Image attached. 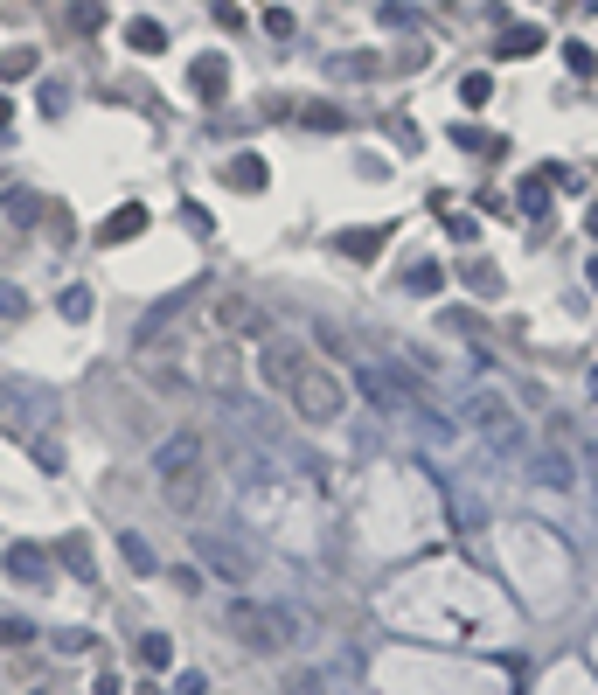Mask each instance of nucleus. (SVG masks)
I'll use <instances>...</instances> for the list:
<instances>
[{"label":"nucleus","instance_id":"1","mask_svg":"<svg viewBox=\"0 0 598 695\" xmlns=\"http://www.w3.org/2000/svg\"><path fill=\"white\" fill-rule=\"evenodd\" d=\"M153 480L167 494V508L181 522H195L209 508V452H202V431H167L153 445Z\"/></svg>","mask_w":598,"mask_h":695},{"label":"nucleus","instance_id":"2","mask_svg":"<svg viewBox=\"0 0 598 695\" xmlns=\"http://www.w3.org/2000/svg\"><path fill=\"white\" fill-rule=\"evenodd\" d=\"M230 633L251 654H286V647H299L306 626H299L293 605H230Z\"/></svg>","mask_w":598,"mask_h":695},{"label":"nucleus","instance_id":"3","mask_svg":"<svg viewBox=\"0 0 598 695\" xmlns=\"http://www.w3.org/2000/svg\"><path fill=\"white\" fill-rule=\"evenodd\" d=\"M286 404L299 411V424H320V431H327V424H341V417H348V383H341L334 369L306 362V369H299V383L286 390Z\"/></svg>","mask_w":598,"mask_h":695},{"label":"nucleus","instance_id":"4","mask_svg":"<svg viewBox=\"0 0 598 695\" xmlns=\"http://www.w3.org/2000/svg\"><path fill=\"white\" fill-rule=\"evenodd\" d=\"M202 292H209V285H181V292H167L160 306H147V320H140V348H147V355H174V341H181L188 313L202 306Z\"/></svg>","mask_w":598,"mask_h":695},{"label":"nucleus","instance_id":"5","mask_svg":"<svg viewBox=\"0 0 598 695\" xmlns=\"http://www.w3.org/2000/svg\"><path fill=\"white\" fill-rule=\"evenodd\" d=\"M195 563L209 577H223V584H251V570H258V556L244 550L237 536H223V529H195Z\"/></svg>","mask_w":598,"mask_h":695},{"label":"nucleus","instance_id":"6","mask_svg":"<svg viewBox=\"0 0 598 695\" xmlns=\"http://www.w3.org/2000/svg\"><path fill=\"white\" fill-rule=\"evenodd\" d=\"M466 424H473V431H480V438H487L494 452H508V459H522V452H529V438H522L515 411H508L501 397H487V390H480V397L466 404Z\"/></svg>","mask_w":598,"mask_h":695},{"label":"nucleus","instance_id":"7","mask_svg":"<svg viewBox=\"0 0 598 695\" xmlns=\"http://www.w3.org/2000/svg\"><path fill=\"white\" fill-rule=\"evenodd\" d=\"M306 362H313V348H306V341H286V334H272V341L258 348V383L286 397V390L299 383V369H306Z\"/></svg>","mask_w":598,"mask_h":695},{"label":"nucleus","instance_id":"8","mask_svg":"<svg viewBox=\"0 0 598 695\" xmlns=\"http://www.w3.org/2000/svg\"><path fill=\"white\" fill-rule=\"evenodd\" d=\"M355 383H362V397H369L376 411H411V404H418L411 376H397L390 362H362V369H355Z\"/></svg>","mask_w":598,"mask_h":695},{"label":"nucleus","instance_id":"9","mask_svg":"<svg viewBox=\"0 0 598 695\" xmlns=\"http://www.w3.org/2000/svg\"><path fill=\"white\" fill-rule=\"evenodd\" d=\"M216 320H223L230 334H251V341L272 334V313H265L258 299H237V292H216Z\"/></svg>","mask_w":598,"mask_h":695},{"label":"nucleus","instance_id":"10","mask_svg":"<svg viewBox=\"0 0 598 695\" xmlns=\"http://www.w3.org/2000/svg\"><path fill=\"white\" fill-rule=\"evenodd\" d=\"M0 570H7L14 584H35V591H42V584H49V550H42V543H7Z\"/></svg>","mask_w":598,"mask_h":695},{"label":"nucleus","instance_id":"11","mask_svg":"<svg viewBox=\"0 0 598 695\" xmlns=\"http://www.w3.org/2000/svg\"><path fill=\"white\" fill-rule=\"evenodd\" d=\"M188 91H195L202 105H223V98H230V63H223V56H195V63H188Z\"/></svg>","mask_w":598,"mask_h":695},{"label":"nucleus","instance_id":"12","mask_svg":"<svg viewBox=\"0 0 598 695\" xmlns=\"http://www.w3.org/2000/svg\"><path fill=\"white\" fill-rule=\"evenodd\" d=\"M237 376H244V362H237V348H230V341H209V348H202V383L230 397V390H237Z\"/></svg>","mask_w":598,"mask_h":695},{"label":"nucleus","instance_id":"13","mask_svg":"<svg viewBox=\"0 0 598 695\" xmlns=\"http://www.w3.org/2000/svg\"><path fill=\"white\" fill-rule=\"evenodd\" d=\"M153 216H147V202H119L105 223H98V244H133L140 230H147Z\"/></svg>","mask_w":598,"mask_h":695},{"label":"nucleus","instance_id":"14","mask_svg":"<svg viewBox=\"0 0 598 695\" xmlns=\"http://www.w3.org/2000/svg\"><path fill=\"white\" fill-rule=\"evenodd\" d=\"M529 473H536L550 494H571V487H578V466H571V452H536V459H529Z\"/></svg>","mask_w":598,"mask_h":695},{"label":"nucleus","instance_id":"15","mask_svg":"<svg viewBox=\"0 0 598 695\" xmlns=\"http://www.w3.org/2000/svg\"><path fill=\"white\" fill-rule=\"evenodd\" d=\"M223 181H230V188H237V195H258V188H265V181H272V167H265V160H258V153H237V160H230V167H223Z\"/></svg>","mask_w":598,"mask_h":695},{"label":"nucleus","instance_id":"16","mask_svg":"<svg viewBox=\"0 0 598 695\" xmlns=\"http://www.w3.org/2000/svg\"><path fill=\"white\" fill-rule=\"evenodd\" d=\"M390 244V223H369V230H341V258H383Z\"/></svg>","mask_w":598,"mask_h":695},{"label":"nucleus","instance_id":"17","mask_svg":"<svg viewBox=\"0 0 598 695\" xmlns=\"http://www.w3.org/2000/svg\"><path fill=\"white\" fill-rule=\"evenodd\" d=\"M49 556H63V563H70V577H91V570H98V563H91V536H77V529H70V536H56V550Z\"/></svg>","mask_w":598,"mask_h":695},{"label":"nucleus","instance_id":"18","mask_svg":"<svg viewBox=\"0 0 598 695\" xmlns=\"http://www.w3.org/2000/svg\"><path fill=\"white\" fill-rule=\"evenodd\" d=\"M494 49H501V56H536V49H543V28H501Z\"/></svg>","mask_w":598,"mask_h":695},{"label":"nucleus","instance_id":"19","mask_svg":"<svg viewBox=\"0 0 598 695\" xmlns=\"http://www.w3.org/2000/svg\"><path fill=\"white\" fill-rule=\"evenodd\" d=\"M119 550H126V563H133L140 577H153V570H160V556H153V543H147V536H133V529L119 536Z\"/></svg>","mask_w":598,"mask_h":695},{"label":"nucleus","instance_id":"20","mask_svg":"<svg viewBox=\"0 0 598 695\" xmlns=\"http://www.w3.org/2000/svg\"><path fill=\"white\" fill-rule=\"evenodd\" d=\"M126 42H133V49H167V28H160V21H133V28H126Z\"/></svg>","mask_w":598,"mask_h":695},{"label":"nucleus","instance_id":"21","mask_svg":"<svg viewBox=\"0 0 598 695\" xmlns=\"http://www.w3.org/2000/svg\"><path fill=\"white\" fill-rule=\"evenodd\" d=\"M404 285H411V292H439V285H446V265H432V258H425V265H411V272H404Z\"/></svg>","mask_w":598,"mask_h":695},{"label":"nucleus","instance_id":"22","mask_svg":"<svg viewBox=\"0 0 598 695\" xmlns=\"http://www.w3.org/2000/svg\"><path fill=\"white\" fill-rule=\"evenodd\" d=\"M0 77H7V84L35 77V49H7V56H0Z\"/></svg>","mask_w":598,"mask_h":695},{"label":"nucleus","instance_id":"23","mask_svg":"<svg viewBox=\"0 0 598 695\" xmlns=\"http://www.w3.org/2000/svg\"><path fill=\"white\" fill-rule=\"evenodd\" d=\"M167 661H174L167 633H147V640H140V668H167Z\"/></svg>","mask_w":598,"mask_h":695},{"label":"nucleus","instance_id":"24","mask_svg":"<svg viewBox=\"0 0 598 695\" xmlns=\"http://www.w3.org/2000/svg\"><path fill=\"white\" fill-rule=\"evenodd\" d=\"M299 119H306V126H313V133H341V112H334V105H306V112H299Z\"/></svg>","mask_w":598,"mask_h":695},{"label":"nucleus","instance_id":"25","mask_svg":"<svg viewBox=\"0 0 598 695\" xmlns=\"http://www.w3.org/2000/svg\"><path fill=\"white\" fill-rule=\"evenodd\" d=\"M56 306H63V320H91V292H84V285H70Z\"/></svg>","mask_w":598,"mask_h":695},{"label":"nucleus","instance_id":"26","mask_svg":"<svg viewBox=\"0 0 598 695\" xmlns=\"http://www.w3.org/2000/svg\"><path fill=\"white\" fill-rule=\"evenodd\" d=\"M466 285H473V292H501V272H494V265H480V258H473V265H466Z\"/></svg>","mask_w":598,"mask_h":695},{"label":"nucleus","instance_id":"27","mask_svg":"<svg viewBox=\"0 0 598 695\" xmlns=\"http://www.w3.org/2000/svg\"><path fill=\"white\" fill-rule=\"evenodd\" d=\"M98 21H105V14H98L91 0H77V7H70V28H77V35H98Z\"/></svg>","mask_w":598,"mask_h":695},{"label":"nucleus","instance_id":"28","mask_svg":"<svg viewBox=\"0 0 598 695\" xmlns=\"http://www.w3.org/2000/svg\"><path fill=\"white\" fill-rule=\"evenodd\" d=\"M522 209L543 216V209H550V181H522Z\"/></svg>","mask_w":598,"mask_h":695},{"label":"nucleus","instance_id":"29","mask_svg":"<svg viewBox=\"0 0 598 695\" xmlns=\"http://www.w3.org/2000/svg\"><path fill=\"white\" fill-rule=\"evenodd\" d=\"M35 209H42V202H35L28 188H14V195H7V216H14V223H35Z\"/></svg>","mask_w":598,"mask_h":695},{"label":"nucleus","instance_id":"30","mask_svg":"<svg viewBox=\"0 0 598 695\" xmlns=\"http://www.w3.org/2000/svg\"><path fill=\"white\" fill-rule=\"evenodd\" d=\"M0 640H7V647H28L35 626H28V619H0Z\"/></svg>","mask_w":598,"mask_h":695},{"label":"nucleus","instance_id":"31","mask_svg":"<svg viewBox=\"0 0 598 695\" xmlns=\"http://www.w3.org/2000/svg\"><path fill=\"white\" fill-rule=\"evenodd\" d=\"M28 313V299H21V285H0V320H21Z\"/></svg>","mask_w":598,"mask_h":695},{"label":"nucleus","instance_id":"32","mask_svg":"<svg viewBox=\"0 0 598 695\" xmlns=\"http://www.w3.org/2000/svg\"><path fill=\"white\" fill-rule=\"evenodd\" d=\"M279 695H327V689H320V675H286Z\"/></svg>","mask_w":598,"mask_h":695},{"label":"nucleus","instance_id":"33","mask_svg":"<svg viewBox=\"0 0 598 695\" xmlns=\"http://www.w3.org/2000/svg\"><path fill=\"white\" fill-rule=\"evenodd\" d=\"M265 28L286 42V35H293V7H265Z\"/></svg>","mask_w":598,"mask_h":695},{"label":"nucleus","instance_id":"34","mask_svg":"<svg viewBox=\"0 0 598 695\" xmlns=\"http://www.w3.org/2000/svg\"><path fill=\"white\" fill-rule=\"evenodd\" d=\"M411 14H418V7H404V0H390V7H383V28H397V35H404V28H411Z\"/></svg>","mask_w":598,"mask_h":695},{"label":"nucleus","instance_id":"35","mask_svg":"<svg viewBox=\"0 0 598 695\" xmlns=\"http://www.w3.org/2000/svg\"><path fill=\"white\" fill-rule=\"evenodd\" d=\"M181 216H188V230H195V237H209V230H216V223H209V209H202V202H181Z\"/></svg>","mask_w":598,"mask_h":695},{"label":"nucleus","instance_id":"36","mask_svg":"<svg viewBox=\"0 0 598 695\" xmlns=\"http://www.w3.org/2000/svg\"><path fill=\"white\" fill-rule=\"evenodd\" d=\"M341 77H376V56H341Z\"/></svg>","mask_w":598,"mask_h":695},{"label":"nucleus","instance_id":"37","mask_svg":"<svg viewBox=\"0 0 598 695\" xmlns=\"http://www.w3.org/2000/svg\"><path fill=\"white\" fill-rule=\"evenodd\" d=\"M487 91H494L487 77H466V84H459V98H466V105H487Z\"/></svg>","mask_w":598,"mask_h":695},{"label":"nucleus","instance_id":"38","mask_svg":"<svg viewBox=\"0 0 598 695\" xmlns=\"http://www.w3.org/2000/svg\"><path fill=\"white\" fill-rule=\"evenodd\" d=\"M174 695H209V682H202V675H181V682H174Z\"/></svg>","mask_w":598,"mask_h":695},{"label":"nucleus","instance_id":"39","mask_svg":"<svg viewBox=\"0 0 598 695\" xmlns=\"http://www.w3.org/2000/svg\"><path fill=\"white\" fill-rule=\"evenodd\" d=\"M0 133H14V105L7 98H0Z\"/></svg>","mask_w":598,"mask_h":695},{"label":"nucleus","instance_id":"40","mask_svg":"<svg viewBox=\"0 0 598 695\" xmlns=\"http://www.w3.org/2000/svg\"><path fill=\"white\" fill-rule=\"evenodd\" d=\"M592 494H598V445H592Z\"/></svg>","mask_w":598,"mask_h":695},{"label":"nucleus","instance_id":"41","mask_svg":"<svg viewBox=\"0 0 598 695\" xmlns=\"http://www.w3.org/2000/svg\"><path fill=\"white\" fill-rule=\"evenodd\" d=\"M592 237H598V202H592Z\"/></svg>","mask_w":598,"mask_h":695},{"label":"nucleus","instance_id":"42","mask_svg":"<svg viewBox=\"0 0 598 695\" xmlns=\"http://www.w3.org/2000/svg\"><path fill=\"white\" fill-rule=\"evenodd\" d=\"M0 411H7V383H0Z\"/></svg>","mask_w":598,"mask_h":695},{"label":"nucleus","instance_id":"43","mask_svg":"<svg viewBox=\"0 0 598 695\" xmlns=\"http://www.w3.org/2000/svg\"><path fill=\"white\" fill-rule=\"evenodd\" d=\"M592 285H598V265H592Z\"/></svg>","mask_w":598,"mask_h":695}]
</instances>
